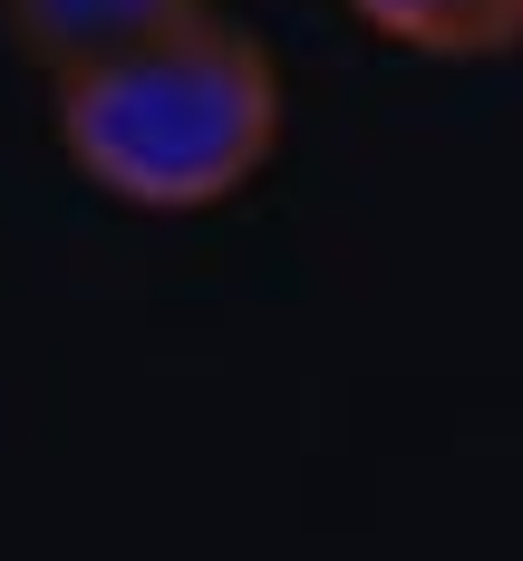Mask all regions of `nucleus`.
Wrapping results in <instances>:
<instances>
[{
  "label": "nucleus",
  "mask_w": 523,
  "mask_h": 561,
  "mask_svg": "<svg viewBox=\"0 0 523 561\" xmlns=\"http://www.w3.org/2000/svg\"><path fill=\"white\" fill-rule=\"evenodd\" d=\"M0 20H10L20 58L68 78V68H98L136 39H166L184 20H204V0H0Z\"/></svg>",
  "instance_id": "nucleus-2"
},
{
  "label": "nucleus",
  "mask_w": 523,
  "mask_h": 561,
  "mask_svg": "<svg viewBox=\"0 0 523 561\" xmlns=\"http://www.w3.org/2000/svg\"><path fill=\"white\" fill-rule=\"evenodd\" d=\"M378 39L417 58H504L523 49V0H349Z\"/></svg>",
  "instance_id": "nucleus-3"
},
{
  "label": "nucleus",
  "mask_w": 523,
  "mask_h": 561,
  "mask_svg": "<svg viewBox=\"0 0 523 561\" xmlns=\"http://www.w3.org/2000/svg\"><path fill=\"white\" fill-rule=\"evenodd\" d=\"M58 156L107 204L136 214H214L282 146V68L232 20H184L166 39L49 78Z\"/></svg>",
  "instance_id": "nucleus-1"
}]
</instances>
